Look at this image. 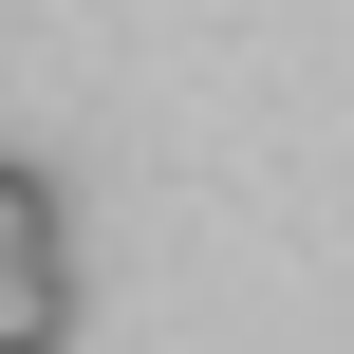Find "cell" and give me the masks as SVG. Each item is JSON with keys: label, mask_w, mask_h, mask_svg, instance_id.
<instances>
[{"label": "cell", "mask_w": 354, "mask_h": 354, "mask_svg": "<svg viewBox=\"0 0 354 354\" xmlns=\"http://www.w3.org/2000/svg\"><path fill=\"white\" fill-rule=\"evenodd\" d=\"M19 261H75V187L37 168V149H0V280Z\"/></svg>", "instance_id": "cell-1"}, {"label": "cell", "mask_w": 354, "mask_h": 354, "mask_svg": "<svg viewBox=\"0 0 354 354\" xmlns=\"http://www.w3.org/2000/svg\"><path fill=\"white\" fill-rule=\"evenodd\" d=\"M0 354H75V261H19L0 280Z\"/></svg>", "instance_id": "cell-2"}]
</instances>
